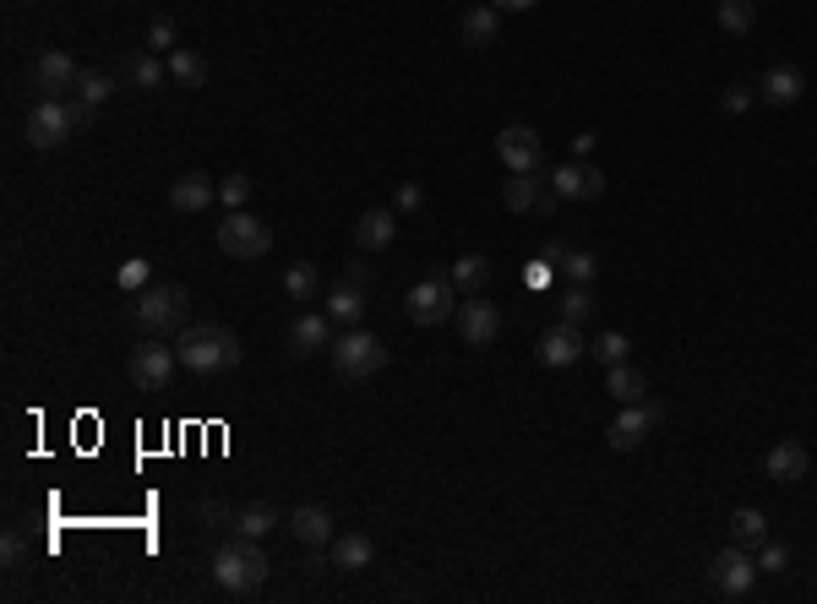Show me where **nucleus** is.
I'll use <instances>...</instances> for the list:
<instances>
[{
  "label": "nucleus",
  "instance_id": "1",
  "mask_svg": "<svg viewBox=\"0 0 817 604\" xmlns=\"http://www.w3.org/2000/svg\"><path fill=\"white\" fill-rule=\"evenodd\" d=\"M175 354H180L186 370L218 376V370H235L246 349H240V332H235V327H224V322H191V327L175 332Z\"/></svg>",
  "mask_w": 817,
  "mask_h": 604
},
{
  "label": "nucleus",
  "instance_id": "2",
  "mask_svg": "<svg viewBox=\"0 0 817 604\" xmlns=\"http://www.w3.org/2000/svg\"><path fill=\"white\" fill-rule=\"evenodd\" d=\"M208 571H213V582H218L224 593H256V588L267 582V555H262L256 539L240 533V539H229V544L213 550Z\"/></svg>",
  "mask_w": 817,
  "mask_h": 604
},
{
  "label": "nucleus",
  "instance_id": "3",
  "mask_svg": "<svg viewBox=\"0 0 817 604\" xmlns=\"http://www.w3.org/2000/svg\"><path fill=\"white\" fill-rule=\"evenodd\" d=\"M131 316H137V327L153 332V338L180 332V327H186V289H180V284H148V289H137Z\"/></svg>",
  "mask_w": 817,
  "mask_h": 604
},
{
  "label": "nucleus",
  "instance_id": "4",
  "mask_svg": "<svg viewBox=\"0 0 817 604\" xmlns=\"http://www.w3.org/2000/svg\"><path fill=\"white\" fill-rule=\"evenodd\" d=\"M381 365H387V343L376 332H365V327L338 332V343H332V376L338 381H370Z\"/></svg>",
  "mask_w": 817,
  "mask_h": 604
},
{
  "label": "nucleus",
  "instance_id": "5",
  "mask_svg": "<svg viewBox=\"0 0 817 604\" xmlns=\"http://www.w3.org/2000/svg\"><path fill=\"white\" fill-rule=\"evenodd\" d=\"M218 251L235 256V262H256L273 251V229L262 218H251L246 207H235L229 218H218Z\"/></svg>",
  "mask_w": 817,
  "mask_h": 604
},
{
  "label": "nucleus",
  "instance_id": "6",
  "mask_svg": "<svg viewBox=\"0 0 817 604\" xmlns=\"http://www.w3.org/2000/svg\"><path fill=\"white\" fill-rule=\"evenodd\" d=\"M453 289H458L453 278H420L415 289H409V300H403L409 322H415V327H442V322L458 311V294H453Z\"/></svg>",
  "mask_w": 817,
  "mask_h": 604
},
{
  "label": "nucleus",
  "instance_id": "7",
  "mask_svg": "<svg viewBox=\"0 0 817 604\" xmlns=\"http://www.w3.org/2000/svg\"><path fill=\"white\" fill-rule=\"evenodd\" d=\"M72 131H77V115H72V104H61V99H39V104L28 110V148L50 153V148H61Z\"/></svg>",
  "mask_w": 817,
  "mask_h": 604
},
{
  "label": "nucleus",
  "instance_id": "8",
  "mask_svg": "<svg viewBox=\"0 0 817 604\" xmlns=\"http://www.w3.org/2000/svg\"><path fill=\"white\" fill-rule=\"evenodd\" d=\"M175 365H180V354H175V349H164L159 338H153V343H137V349H131V360H126V370H131V387H137V392H164V387H169V376H175Z\"/></svg>",
  "mask_w": 817,
  "mask_h": 604
},
{
  "label": "nucleus",
  "instance_id": "9",
  "mask_svg": "<svg viewBox=\"0 0 817 604\" xmlns=\"http://www.w3.org/2000/svg\"><path fill=\"white\" fill-rule=\"evenodd\" d=\"M708 577H714V588H719V593L746 599V593H752V582H757V555H746V544H736V539H730V544L714 555Z\"/></svg>",
  "mask_w": 817,
  "mask_h": 604
},
{
  "label": "nucleus",
  "instance_id": "10",
  "mask_svg": "<svg viewBox=\"0 0 817 604\" xmlns=\"http://www.w3.org/2000/svg\"><path fill=\"white\" fill-rule=\"evenodd\" d=\"M497 159L507 164V175H535L545 164V142L535 126H507L497 131Z\"/></svg>",
  "mask_w": 817,
  "mask_h": 604
},
{
  "label": "nucleus",
  "instance_id": "11",
  "mask_svg": "<svg viewBox=\"0 0 817 604\" xmlns=\"http://www.w3.org/2000/svg\"><path fill=\"white\" fill-rule=\"evenodd\" d=\"M453 322H458V338H464L469 349H486V343H497V332H502V311H497L486 294H469V300H458Z\"/></svg>",
  "mask_w": 817,
  "mask_h": 604
},
{
  "label": "nucleus",
  "instance_id": "12",
  "mask_svg": "<svg viewBox=\"0 0 817 604\" xmlns=\"http://www.w3.org/2000/svg\"><path fill=\"white\" fill-rule=\"evenodd\" d=\"M659 419H665V408H659V403H649V398H643V403H621V414L611 419L605 441H611L616 452H632V446H643V436H649Z\"/></svg>",
  "mask_w": 817,
  "mask_h": 604
},
{
  "label": "nucleus",
  "instance_id": "13",
  "mask_svg": "<svg viewBox=\"0 0 817 604\" xmlns=\"http://www.w3.org/2000/svg\"><path fill=\"white\" fill-rule=\"evenodd\" d=\"M583 354H589V343L578 338L573 322H556V327L540 338V365H545V370H573Z\"/></svg>",
  "mask_w": 817,
  "mask_h": 604
},
{
  "label": "nucleus",
  "instance_id": "14",
  "mask_svg": "<svg viewBox=\"0 0 817 604\" xmlns=\"http://www.w3.org/2000/svg\"><path fill=\"white\" fill-rule=\"evenodd\" d=\"M551 191H556L562 202H594V197L605 191V175H600L594 164H583V159H573V164H562V169H556V180H551Z\"/></svg>",
  "mask_w": 817,
  "mask_h": 604
},
{
  "label": "nucleus",
  "instance_id": "15",
  "mask_svg": "<svg viewBox=\"0 0 817 604\" xmlns=\"http://www.w3.org/2000/svg\"><path fill=\"white\" fill-rule=\"evenodd\" d=\"M289 349H294V360H311V354L332 349V316H327V311H305V316H294V327H289Z\"/></svg>",
  "mask_w": 817,
  "mask_h": 604
},
{
  "label": "nucleus",
  "instance_id": "16",
  "mask_svg": "<svg viewBox=\"0 0 817 604\" xmlns=\"http://www.w3.org/2000/svg\"><path fill=\"white\" fill-rule=\"evenodd\" d=\"M77 61L72 55H61V50H45L39 61H34V88H45V99H61L66 88H77Z\"/></svg>",
  "mask_w": 817,
  "mask_h": 604
},
{
  "label": "nucleus",
  "instance_id": "17",
  "mask_svg": "<svg viewBox=\"0 0 817 604\" xmlns=\"http://www.w3.org/2000/svg\"><path fill=\"white\" fill-rule=\"evenodd\" d=\"M289 533H294L305 550H322V544H332L338 523H332V512H327L322 501H311V506H294V517H289Z\"/></svg>",
  "mask_w": 817,
  "mask_h": 604
},
{
  "label": "nucleus",
  "instance_id": "18",
  "mask_svg": "<svg viewBox=\"0 0 817 604\" xmlns=\"http://www.w3.org/2000/svg\"><path fill=\"white\" fill-rule=\"evenodd\" d=\"M801 93H806V72H801V66H768V72H763V83H757V99H763V104H774V110L795 104Z\"/></svg>",
  "mask_w": 817,
  "mask_h": 604
},
{
  "label": "nucleus",
  "instance_id": "19",
  "mask_svg": "<svg viewBox=\"0 0 817 604\" xmlns=\"http://www.w3.org/2000/svg\"><path fill=\"white\" fill-rule=\"evenodd\" d=\"M218 202V186L208 180V175H180L175 186H169V207L175 213H208Z\"/></svg>",
  "mask_w": 817,
  "mask_h": 604
},
{
  "label": "nucleus",
  "instance_id": "20",
  "mask_svg": "<svg viewBox=\"0 0 817 604\" xmlns=\"http://www.w3.org/2000/svg\"><path fill=\"white\" fill-rule=\"evenodd\" d=\"M768 479H779V485H795V479H806V468H812V452L801 446V441H774V452H768Z\"/></svg>",
  "mask_w": 817,
  "mask_h": 604
},
{
  "label": "nucleus",
  "instance_id": "21",
  "mask_svg": "<svg viewBox=\"0 0 817 604\" xmlns=\"http://www.w3.org/2000/svg\"><path fill=\"white\" fill-rule=\"evenodd\" d=\"M327 316H332L338 327H360V316H365V284H360V278H343V284L327 294Z\"/></svg>",
  "mask_w": 817,
  "mask_h": 604
},
{
  "label": "nucleus",
  "instance_id": "22",
  "mask_svg": "<svg viewBox=\"0 0 817 604\" xmlns=\"http://www.w3.org/2000/svg\"><path fill=\"white\" fill-rule=\"evenodd\" d=\"M458 34H464V45H469V50H486V45H497V34H502V17H497V7H469V12L458 17Z\"/></svg>",
  "mask_w": 817,
  "mask_h": 604
},
{
  "label": "nucleus",
  "instance_id": "23",
  "mask_svg": "<svg viewBox=\"0 0 817 604\" xmlns=\"http://www.w3.org/2000/svg\"><path fill=\"white\" fill-rule=\"evenodd\" d=\"M502 202L513 213H535V207H556V191H540V175H513L507 191H502Z\"/></svg>",
  "mask_w": 817,
  "mask_h": 604
},
{
  "label": "nucleus",
  "instance_id": "24",
  "mask_svg": "<svg viewBox=\"0 0 817 604\" xmlns=\"http://www.w3.org/2000/svg\"><path fill=\"white\" fill-rule=\"evenodd\" d=\"M370 561H376L370 533H332V566L338 571H365Z\"/></svg>",
  "mask_w": 817,
  "mask_h": 604
},
{
  "label": "nucleus",
  "instance_id": "25",
  "mask_svg": "<svg viewBox=\"0 0 817 604\" xmlns=\"http://www.w3.org/2000/svg\"><path fill=\"white\" fill-rule=\"evenodd\" d=\"M605 392L616 398V403H643L649 398V376L638 370V365H611V376H605Z\"/></svg>",
  "mask_w": 817,
  "mask_h": 604
},
{
  "label": "nucleus",
  "instance_id": "26",
  "mask_svg": "<svg viewBox=\"0 0 817 604\" xmlns=\"http://www.w3.org/2000/svg\"><path fill=\"white\" fill-rule=\"evenodd\" d=\"M392 235H398V224H392V213H381V207H370V213L354 224L360 251H387V246H392Z\"/></svg>",
  "mask_w": 817,
  "mask_h": 604
},
{
  "label": "nucleus",
  "instance_id": "27",
  "mask_svg": "<svg viewBox=\"0 0 817 604\" xmlns=\"http://www.w3.org/2000/svg\"><path fill=\"white\" fill-rule=\"evenodd\" d=\"M730 539L746 544V550L763 544V539H768V517H763L757 506H736V512H730Z\"/></svg>",
  "mask_w": 817,
  "mask_h": 604
},
{
  "label": "nucleus",
  "instance_id": "28",
  "mask_svg": "<svg viewBox=\"0 0 817 604\" xmlns=\"http://www.w3.org/2000/svg\"><path fill=\"white\" fill-rule=\"evenodd\" d=\"M169 77H175L180 88H202V83H208V61H202L197 50H169Z\"/></svg>",
  "mask_w": 817,
  "mask_h": 604
},
{
  "label": "nucleus",
  "instance_id": "29",
  "mask_svg": "<svg viewBox=\"0 0 817 604\" xmlns=\"http://www.w3.org/2000/svg\"><path fill=\"white\" fill-rule=\"evenodd\" d=\"M164 72H169V66H164L159 55H131V61H126V83H131V88H142V93L164 88Z\"/></svg>",
  "mask_w": 817,
  "mask_h": 604
},
{
  "label": "nucleus",
  "instance_id": "30",
  "mask_svg": "<svg viewBox=\"0 0 817 604\" xmlns=\"http://www.w3.org/2000/svg\"><path fill=\"white\" fill-rule=\"evenodd\" d=\"M316 289H322V278H316V267H311V262H294V267H284V294H289L294 305L316 300Z\"/></svg>",
  "mask_w": 817,
  "mask_h": 604
},
{
  "label": "nucleus",
  "instance_id": "31",
  "mask_svg": "<svg viewBox=\"0 0 817 604\" xmlns=\"http://www.w3.org/2000/svg\"><path fill=\"white\" fill-rule=\"evenodd\" d=\"M714 17H719V28H725V34H752V23H757V7H752V0H719V7H714Z\"/></svg>",
  "mask_w": 817,
  "mask_h": 604
},
{
  "label": "nucleus",
  "instance_id": "32",
  "mask_svg": "<svg viewBox=\"0 0 817 604\" xmlns=\"http://www.w3.org/2000/svg\"><path fill=\"white\" fill-rule=\"evenodd\" d=\"M453 284L469 289V294H480V289L491 284V262H486V256H458V262H453Z\"/></svg>",
  "mask_w": 817,
  "mask_h": 604
},
{
  "label": "nucleus",
  "instance_id": "33",
  "mask_svg": "<svg viewBox=\"0 0 817 604\" xmlns=\"http://www.w3.org/2000/svg\"><path fill=\"white\" fill-rule=\"evenodd\" d=\"M556 311H562V322H573V327H583L589 316H594V294H589V284H573L562 300H556Z\"/></svg>",
  "mask_w": 817,
  "mask_h": 604
},
{
  "label": "nucleus",
  "instance_id": "34",
  "mask_svg": "<svg viewBox=\"0 0 817 604\" xmlns=\"http://www.w3.org/2000/svg\"><path fill=\"white\" fill-rule=\"evenodd\" d=\"M235 528H240V533H246V539H262V533H267V528H278V512H273V506H246V512H240V523H235Z\"/></svg>",
  "mask_w": 817,
  "mask_h": 604
},
{
  "label": "nucleus",
  "instance_id": "35",
  "mask_svg": "<svg viewBox=\"0 0 817 604\" xmlns=\"http://www.w3.org/2000/svg\"><path fill=\"white\" fill-rule=\"evenodd\" d=\"M115 93V77H104V72H83L77 77V99H88V104H104Z\"/></svg>",
  "mask_w": 817,
  "mask_h": 604
},
{
  "label": "nucleus",
  "instance_id": "36",
  "mask_svg": "<svg viewBox=\"0 0 817 604\" xmlns=\"http://www.w3.org/2000/svg\"><path fill=\"white\" fill-rule=\"evenodd\" d=\"M562 273H567L573 284H594V273H600V262H594L589 251H567V256H562Z\"/></svg>",
  "mask_w": 817,
  "mask_h": 604
},
{
  "label": "nucleus",
  "instance_id": "37",
  "mask_svg": "<svg viewBox=\"0 0 817 604\" xmlns=\"http://www.w3.org/2000/svg\"><path fill=\"white\" fill-rule=\"evenodd\" d=\"M589 354H600L605 365H621V360L632 354V343H627V332H600V343H594Z\"/></svg>",
  "mask_w": 817,
  "mask_h": 604
},
{
  "label": "nucleus",
  "instance_id": "38",
  "mask_svg": "<svg viewBox=\"0 0 817 604\" xmlns=\"http://www.w3.org/2000/svg\"><path fill=\"white\" fill-rule=\"evenodd\" d=\"M218 202H224L229 213H235V207H246V202H251V175H229V180L218 186Z\"/></svg>",
  "mask_w": 817,
  "mask_h": 604
},
{
  "label": "nucleus",
  "instance_id": "39",
  "mask_svg": "<svg viewBox=\"0 0 817 604\" xmlns=\"http://www.w3.org/2000/svg\"><path fill=\"white\" fill-rule=\"evenodd\" d=\"M784 561H790V550H784L779 539H763V544H757V571H784Z\"/></svg>",
  "mask_w": 817,
  "mask_h": 604
},
{
  "label": "nucleus",
  "instance_id": "40",
  "mask_svg": "<svg viewBox=\"0 0 817 604\" xmlns=\"http://www.w3.org/2000/svg\"><path fill=\"white\" fill-rule=\"evenodd\" d=\"M0 561H7V571H23V561H28L23 533H7V539H0Z\"/></svg>",
  "mask_w": 817,
  "mask_h": 604
},
{
  "label": "nucleus",
  "instance_id": "41",
  "mask_svg": "<svg viewBox=\"0 0 817 604\" xmlns=\"http://www.w3.org/2000/svg\"><path fill=\"white\" fill-rule=\"evenodd\" d=\"M148 45H153V50H169V45H175V23H169V17H153V28H148Z\"/></svg>",
  "mask_w": 817,
  "mask_h": 604
},
{
  "label": "nucleus",
  "instance_id": "42",
  "mask_svg": "<svg viewBox=\"0 0 817 604\" xmlns=\"http://www.w3.org/2000/svg\"><path fill=\"white\" fill-rule=\"evenodd\" d=\"M121 289H131V294L148 289V262H126V267H121Z\"/></svg>",
  "mask_w": 817,
  "mask_h": 604
},
{
  "label": "nucleus",
  "instance_id": "43",
  "mask_svg": "<svg viewBox=\"0 0 817 604\" xmlns=\"http://www.w3.org/2000/svg\"><path fill=\"white\" fill-rule=\"evenodd\" d=\"M426 197H420V186H398V213H415Z\"/></svg>",
  "mask_w": 817,
  "mask_h": 604
},
{
  "label": "nucleus",
  "instance_id": "44",
  "mask_svg": "<svg viewBox=\"0 0 817 604\" xmlns=\"http://www.w3.org/2000/svg\"><path fill=\"white\" fill-rule=\"evenodd\" d=\"M72 115H77V131H88V126L99 121V104H88V99H77V104H72Z\"/></svg>",
  "mask_w": 817,
  "mask_h": 604
},
{
  "label": "nucleus",
  "instance_id": "45",
  "mask_svg": "<svg viewBox=\"0 0 817 604\" xmlns=\"http://www.w3.org/2000/svg\"><path fill=\"white\" fill-rule=\"evenodd\" d=\"M746 104H752V93H746V88H730V93H725V110H730V115H741Z\"/></svg>",
  "mask_w": 817,
  "mask_h": 604
},
{
  "label": "nucleus",
  "instance_id": "46",
  "mask_svg": "<svg viewBox=\"0 0 817 604\" xmlns=\"http://www.w3.org/2000/svg\"><path fill=\"white\" fill-rule=\"evenodd\" d=\"M497 12H529V7H540V0H491Z\"/></svg>",
  "mask_w": 817,
  "mask_h": 604
},
{
  "label": "nucleus",
  "instance_id": "47",
  "mask_svg": "<svg viewBox=\"0 0 817 604\" xmlns=\"http://www.w3.org/2000/svg\"><path fill=\"white\" fill-rule=\"evenodd\" d=\"M562 256H567V246H562V240H556V246H545V251H540V262H551V267H562Z\"/></svg>",
  "mask_w": 817,
  "mask_h": 604
},
{
  "label": "nucleus",
  "instance_id": "48",
  "mask_svg": "<svg viewBox=\"0 0 817 604\" xmlns=\"http://www.w3.org/2000/svg\"><path fill=\"white\" fill-rule=\"evenodd\" d=\"M545 278H551V262H535V267H529V289H540Z\"/></svg>",
  "mask_w": 817,
  "mask_h": 604
}]
</instances>
